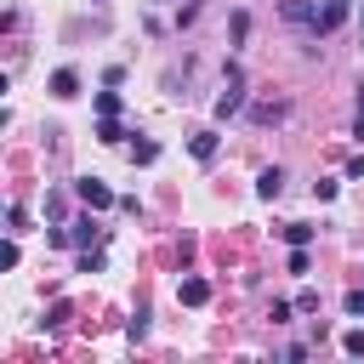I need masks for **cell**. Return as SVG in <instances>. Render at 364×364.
<instances>
[{
    "mask_svg": "<svg viewBox=\"0 0 364 364\" xmlns=\"http://www.w3.org/2000/svg\"><path fill=\"white\" fill-rule=\"evenodd\" d=\"M51 97H80V74L74 68H57L51 74Z\"/></svg>",
    "mask_w": 364,
    "mask_h": 364,
    "instance_id": "52a82bcc",
    "label": "cell"
},
{
    "mask_svg": "<svg viewBox=\"0 0 364 364\" xmlns=\"http://www.w3.org/2000/svg\"><path fill=\"white\" fill-rule=\"evenodd\" d=\"M284 239H290V245H307V239H313V228H307V222H290V228H284Z\"/></svg>",
    "mask_w": 364,
    "mask_h": 364,
    "instance_id": "5bb4252c",
    "label": "cell"
},
{
    "mask_svg": "<svg viewBox=\"0 0 364 364\" xmlns=\"http://www.w3.org/2000/svg\"><path fill=\"white\" fill-rule=\"evenodd\" d=\"M228 34H233V46H245V34H250V17H245V11H233V23H228Z\"/></svg>",
    "mask_w": 364,
    "mask_h": 364,
    "instance_id": "4fadbf2b",
    "label": "cell"
},
{
    "mask_svg": "<svg viewBox=\"0 0 364 364\" xmlns=\"http://www.w3.org/2000/svg\"><path fill=\"white\" fill-rule=\"evenodd\" d=\"M347 23V0H324L318 6V23H313V34H336Z\"/></svg>",
    "mask_w": 364,
    "mask_h": 364,
    "instance_id": "3957f363",
    "label": "cell"
},
{
    "mask_svg": "<svg viewBox=\"0 0 364 364\" xmlns=\"http://www.w3.org/2000/svg\"><path fill=\"white\" fill-rule=\"evenodd\" d=\"M250 119H256V125H279V119H290V102H256Z\"/></svg>",
    "mask_w": 364,
    "mask_h": 364,
    "instance_id": "5b68a950",
    "label": "cell"
},
{
    "mask_svg": "<svg viewBox=\"0 0 364 364\" xmlns=\"http://www.w3.org/2000/svg\"><path fill=\"white\" fill-rule=\"evenodd\" d=\"M97 114H119V97L114 91H97Z\"/></svg>",
    "mask_w": 364,
    "mask_h": 364,
    "instance_id": "9a60e30c",
    "label": "cell"
},
{
    "mask_svg": "<svg viewBox=\"0 0 364 364\" xmlns=\"http://www.w3.org/2000/svg\"><path fill=\"white\" fill-rule=\"evenodd\" d=\"M176 296H182L188 307H205V301H210V284H205V279H182V284H176Z\"/></svg>",
    "mask_w": 364,
    "mask_h": 364,
    "instance_id": "8992f818",
    "label": "cell"
},
{
    "mask_svg": "<svg viewBox=\"0 0 364 364\" xmlns=\"http://www.w3.org/2000/svg\"><path fill=\"white\" fill-rule=\"evenodd\" d=\"M119 136H125V131H119V119H114V114H102V119H97V142H119Z\"/></svg>",
    "mask_w": 364,
    "mask_h": 364,
    "instance_id": "8fae6325",
    "label": "cell"
},
{
    "mask_svg": "<svg viewBox=\"0 0 364 364\" xmlns=\"http://www.w3.org/2000/svg\"><path fill=\"white\" fill-rule=\"evenodd\" d=\"M256 193H262V199H279V193H284V165H267V171L256 176Z\"/></svg>",
    "mask_w": 364,
    "mask_h": 364,
    "instance_id": "277c9868",
    "label": "cell"
},
{
    "mask_svg": "<svg viewBox=\"0 0 364 364\" xmlns=\"http://www.w3.org/2000/svg\"><path fill=\"white\" fill-rule=\"evenodd\" d=\"M341 347H347V353L358 358V353H364V330H347V336H341Z\"/></svg>",
    "mask_w": 364,
    "mask_h": 364,
    "instance_id": "e0dca14e",
    "label": "cell"
},
{
    "mask_svg": "<svg viewBox=\"0 0 364 364\" xmlns=\"http://www.w3.org/2000/svg\"><path fill=\"white\" fill-rule=\"evenodd\" d=\"M131 159H136V165H154V159H159V142H154V136L131 142Z\"/></svg>",
    "mask_w": 364,
    "mask_h": 364,
    "instance_id": "30bf717a",
    "label": "cell"
},
{
    "mask_svg": "<svg viewBox=\"0 0 364 364\" xmlns=\"http://www.w3.org/2000/svg\"><path fill=\"white\" fill-rule=\"evenodd\" d=\"M80 273H102V250H85L80 256Z\"/></svg>",
    "mask_w": 364,
    "mask_h": 364,
    "instance_id": "2e32d148",
    "label": "cell"
},
{
    "mask_svg": "<svg viewBox=\"0 0 364 364\" xmlns=\"http://www.w3.org/2000/svg\"><path fill=\"white\" fill-rule=\"evenodd\" d=\"M353 136H358V142H364V114H358V125H353Z\"/></svg>",
    "mask_w": 364,
    "mask_h": 364,
    "instance_id": "ac0fdd59",
    "label": "cell"
},
{
    "mask_svg": "<svg viewBox=\"0 0 364 364\" xmlns=\"http://www.w3.org/2000/svg\"><path fill=\"white\" fill-rule=\"evenodd\" d=\"M125 336H131V341H142V336H148V307H136V313H131V324H125Z\"/></svg>",
    "mask_w": 364,
    "mask_h": 364,
    "instance_id": "7c38bea8",
    "label": "cell"
},
{
    "mask_svg": "<svg viewBox=\"0 0 364 364\" xmlns=\"http://www.w3.org/2000/svg\"><path fill=\"white\" fill-rule=\"evenodd\" d=\"M91 239H102V228H97L91 216H80V222H68V245H91Z\"/></svg>",
    "mask_w": 364,
    "mask_h": 364,
    "instance_id": "ba28073f",
    "label": "cell"
},
{
    "mask_svg": "<svg viewBox=\"0 0 364 364\" xmlns=\"http://www.w3.org/2000/svg\"><path fill=\"white\" fill-rule=\"evenodd\" d=\"M188 148H193V159H216V148H222V136H216V131H199V136H193Z\"/></svg>",
    "mask_w": 364,
    "mask_h": 364,
    "instance_id": "9c48e42d",
    "label": "cell"
},
{
    "mask_svg": "<svg viewBox=\"0 0 364 364\" xmlns=\"http://www.w3.org/2000/svg\"><path fill=\"white\" fill-rule=\"evenodd\" d=\"M74 193H80V205H85V210H108V205H119V199H114V188H108V182H97V176H80V182H74Z\"/></svg>",
    "mask_w": 364,
    "mask_h": 364,
    "instance_id": "7a4b0ae2",
    "label": "cell"
},
{
    "mask_svg": "<svg viewBox=\"0 0 364 364\" xmlns=\"http://www.w3.org/2000/svg\"><path fill=\"white\" fill-rule=\"evenodd\" d=\"M239 108H245V80H239V68H228V91L210 102V114H216V119H233Z\"/></svg>",
    "mask_w": 364,
    "mask_h": 364,
    "instance_id": "6da1fadb",
    "label": "cell"
}]
</instances>
